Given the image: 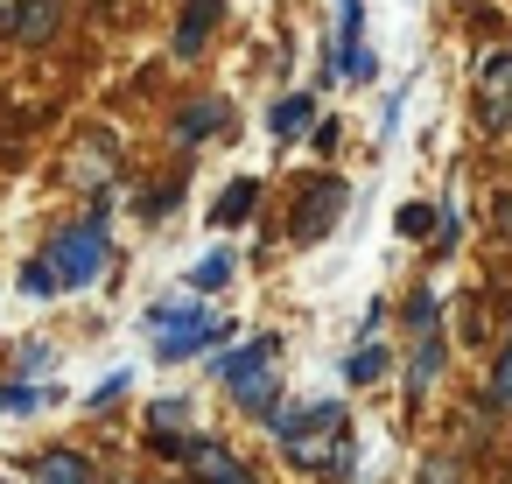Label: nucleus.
I'll list each match as a JSON object with an SVG mask.
<instances>
[{
	"instance_id": "nucleus-1",
	"label": "nucleus",
	"mask_w": 512,
	"mask_h": 484,
	"mask_svg": "<svg viewBox=\"0 0 512 484\" xmlns=\"http://www.w3.org/2000/svg\"><path fill=\"white\" fill-rule=\"evenodd\" d=\"M99 267H106V232H99V225H71V232L50 246V274H57V288H85Z\"/></svg>"
},
{
	"instance_id": "nucleus-2",
	"label": "nucleus",
	"mask_w": 512,
	"mask_h": 484,
	"mask_svg": "<svg viewBox=\"0 0 512 484\" xmlns=\"http://www.w3.org/2000/svg\"><path fill=\"white\" fill-rule=\"evenodd\" d=\"M337 218H344V183H337V176H309V183H302V204H295V225H288V232L309 246V239H323Z\"/></svg>"
},
{
	"instance_id": "nucleus-3",
	"label": "nucleus",
	"mask_w": 512,
	"mask_h": 484,
	"mask_svg": "<svg viewBox=\"0 0 512 484\" xmlns=\"http://www.w3.org/2000/svg\"><path fill=\"white\" fill-rule=\"evenodd\" d=\"M183 463H190L204 484H253V477L239 470V456H232V449H218V442H183Z\"/></svg>"
},
{
	"instance_id": "nucleus-4",
	"label": "nucleus",
	"mask_w": 512,
	"mask_h": 484,
	"mask_svg": "<svg viewBox=\"0 0 512 484\" xmlns=\"http://www.w3.org/2000/svg\"><path fill=\"white\" fill-rule=\"evenodd\" d=\"M225 120H232V106H225V99H197V106H183V113H176V141H211Z\"/></svg>"
},
{
	"instance_id": "nucleus-5",
	"label": "nucleus",
	"mask_w": 512,
	"mask_h": 484,
	"mask_svg": "<svg viewBox=\"0 0 512 484\" xmlns=\"http://www.w3.org/2000/svg\"><path fill=\"white\" fill-rule=\"evenodd\" d=\"M218 8H225V0H190V8H183L176 57H197V50H204V36H211V22H218Z\"/></svg>"
},
{
	"instance_id": "nucleus-6",
	"label": "nucleus",
	"mask_w": 512,
	"mask_h": 484,
	"mask_svg": "<svg viewBox=\"0 0 512 484\" xmlns=\"http://www.w3.org/2000/svg\"><path fill=\"white\" fill-rule=\"evenodd\" d=\"M267 358H274V337H253L246 351H225V358H211V372H218L225 386H239V379H246V372H260Z\"/></svg>"
},
{
	"instance_id": "nucleus-7",
	"label": "nucleus",
	"mask_w": 512,
	"mask_h": 484,
	"mask_svg": "<svg viewBox=\"0 0 512 484\" xmlns=\"http://www.w3.org/2000/svg\"><path fill=\"white\" fill-rule=\"evenodd\" d=\"M57 29V0H15V36L22 43H43Z\"/></svg>"
},
{
	"instance_id": "nucleus-8",
	"label": "nucleus",
	"mask_w": 512,
	"mask_h": 484,
	"mask_svg": "<svg viewBox=\"0 0 512 484\" xmlns=\"http://www.w3.org/2000/svg\"><path fill=\"white\" fill-rule=\"evenodd\" d=\"M36 484H92V470H85V456H78V449H57V456H43V463H36Z\"/></svg>"
},
{
	"instance_id": "nucleus-9",
	"label": "nucleus",
	"mask_w": 512,
	"mask_h": 484,
	"mask_svg": "<svg viewBox=\"0 0 512 484\" xmlns=\"http://www.w3.org/2000/svg\"><path fill=\"white\" fill-rule=\"evenodd\" d=\"M267 127H274V141H295L302 127H316V106H309V99H281V106L267 113Z\"/></svg>"
},
{
	"instance_id": "nucleus-10",
	"label": "nucleus",
	"mask_w": 512,
	"mask_h": 484,
	"mask_svg": "<svg viewBox=\"0 0 512 484\" xmlns=\"http://www.w3.org/2000/svg\"><path fill=\"white\" fill-rule=\"evenodd\" d=\"M232 400H239V407H260V414H274V407H281V393H274V372H267V365H260V372H246V379L232 386Z\"/></svg>"
},
{
	"instance_id": "nucleus-11",
	"label": "nucleus",
	"mask_w": 512,
	"mask_h": 484,
	"mask_svg": "<svg viewBox=\"0 0 512 484\" xmlns=\"http://www.w3.org/2000/svg\"><path fill=\"white\" fill-rule=\"evenodd\" d=\"M253 190H260V183H232V190L211 204V225H246V218H253Z\"/></svg>"
},
{
	"instance_id": "nucleus-12",
	"label": "nucleus",
	"mask_w": 512,
	"mask_h": 484,
	"mask_svg": "<svg viewBox=\"0 0 512 484\" xmlns=\"http://www.w3.org/2000/svg\"><path fill=\"white\" fill-rule=\"evenodd\" d=\"M435 372H442V344L428 337V344L414 351V365H407V386H414V393H428V386H435Z\"/></svg>"
},
{
	"instance_id": "nucleus-13",
	"label": "nucleus",
	"mask_w": 512,
	"mask_h": 484,
	"mask_svg": "<svg viewBox=\"0 0 512 484\" xmlns=\"http://www.w3.org/2000/svg\"><path fill=\"white\" fill-rule=\"evenodd\" d=\"M351 379H358V386L386 379V351H379V344H358V358H351Z\"/></svg>"
},
{
	"instance_id": "nucleus-14",
	"label": "nucleus",
	"mask_w": 512,
	"mask_h": 484,
	"mask_svg": "<svg viewBox=\"0 0 512 484\" xmlns=\"http://www.w3.org/2000/svg\"><path fill=\"white\" fill-rule=\"evenodd\" d=\"M197 288H225L232 281V253H211V260H197V274H190Z\"/></svg>"
},
{
	"instance_id": "nucleus-15",
	"label": "nucleus",
	"mask_w": 512,
	"mask_h": 484,
	"mask_svg": "<svg viewBox=\"0 0 512 484\" xmlns=\"http://www.w3.org/2000/svg\"><path fill=\"white\" fill-rule=\"evenodd\" d=\"M491 407H505V414H512V351L491 365Z\"/></svg>"
},
{
	"instance_id": "nucleus-16",
	"label": "nucleus",
	"mask_w": 512,
	"mask_h": 484,
	"mask_svg": "<svg viewBox=\"0 0 512 484\" xmlns=\"http://www.w3.org/2000/svg\"><path fill=\"white\" fill-rule=\"evenodd\" d=\"M428 225H435V211H428V204H407V211H400V232H407V239H421Z\"/></svg>"
},
{
	"instance_id": "nucleus-17",
	"label": "nucleus",
	"mask_w": 512,
	"mask_h": 484,
	"mask_svg": "<svg viewBox=\"0 0 512 484\" xmlns=\"http://www.w3.org/2000/svg\"><path fill=\"white\" fill-rule=\"evenodd\" d=\"M36 400H43V393H36V386H8V393H0V407H8V414H29V407H36Z\"/></svg>"
},
{
	"instance_id": "nucleus-18",
	"label": "nucleus",
	"mask_w": 512,
	"mask_h": 484,
	"mask_svg": "<svg viewBox=\"0 0 512 484\" xmlns=\"http://www.w3.org/2000/svg\"><path fill=\"white\" fill-rule=\"evenodd\" d=\"M407 323H414V330H435V295H414V302H407Z\"/></svg>"
},
{
	"instance_id": "nucleus-19",
	"label": "nucleus",
	"mask_w": 512,
	"mask_h": 484,
	"mask_svg": "<svg viewBox=\"0 0 512 484\" xmlns=\"http://www.w3.org/2000/svg\"><path fill=\"white\" fill-rule=\"evenodd\" d=\"M183 414H190V400H162V407H155V428L169 435V428H183Z\"/></svg>"
},
{
	"instance_id": "nucleus-20",
	"label": "nucleus",
	"mask_w": 512,
	"mask_h": 484,
	"mask_svg": "<svg viewBox=\"0 0 512 484\" xmlns=\"http://www.w3.org/2000/svg\"><path fill=\"white\" fill-rule=\"evenodd\" d=\"M22 288H29V295H50V288H57V274H50V267H29V274H22Z\"/></svg>"
},
{
	"instance_id": "nucleus-21",
	"label": "nucleus",
	"mask_w": 512,
	"mask_h": 484,
	"mask_svg": "<svg viewBox=\"0 0 512 484\" xmlns=\"http://www.w3.org/2000/svg\"><path fill=\"white\" fill-rule=\"evenodd\" d=\"M421 484H449V470H442V463H428V470H421Z\"/></svg>"
},
{
	"instance_id": "nucleus-22",
	"label": "nucleus",
	"mask_w": 512,
	"mask_h": 484,
	"mask_svg": "<svg viewBox=\"0 0 512 484\" xmlns=\"http://www.w3.org/2000/svg\"><path fill=\"white\" fill-rule=\"evenodd\" d=\"M498 232H505V239H512V204H498Z\"/></svg>"
},
{
	"instance_id": "nucleus-23",
	"label": "nucleus",
	"mask_w": 512,
	"mask_h": 484,
	"mask_svg": "<svg viewBox=\"0 0 512 484\" xmlns=\"http://www.w3.org/2000/svg\"><path fill=\"white\" fill-rule=\"evenodd\" d=\"M0 484H8V477H0Z\"/></svg>"
},
{
	"instance_id": "nucleus-24",
	"label": "nucleus",
	"mask_w": 512,
	"mask_h": 484,
	"mask_svg": "<svg viewBox=\"0 0 512 484\" xmlns=\"http://www.w3.org/2000/svg\"><path fill=\"white\" fill-rule=\"evenodd\" d=\"M505 351H512V344H505Z\"/></svg>"
}]
</instances>
